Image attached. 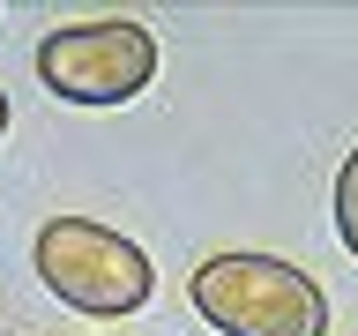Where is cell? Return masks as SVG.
<instances>
[{"label":"cell","mask_w":358,"mask_h":336,"mask_svg":"<svg viewBox=\"0 0 358 336\" xmlns=\"http://www.w3.org/2000/svg\"><path fill=\"white\" fill-rule=\"evenodd\" d=\"M30 262H38L45 291L75 314H97V321H120V314H142L157 291V262L127 232H112L97 217H52L38 224L30 239Z\"/></svg>","instance_id":"2"},{"label":"cell","mask_w":358,"mask_h":336,"mask_svg":"<svg viewBox=\"0 0 358 336\" xmlns=\"http://www.w3.org/2000/svg\"><path fill=\"white\" fill-rule=\"evenodd\" d=\"M0 134H8V90H0Z\"/></svg>","instance_id":"5"},{"label":"cell","mask_w":358,"mask_h":336,"mask_svg":"<svg viewBox=\"0 0 358 336\" xmlns=\"http://www.w3.org/2000/svg\"><path fill=\"white\" fill-rule=\"evenodd\" d=\"M52 336H60V329H52Z\"/></svg>","instance_id":"6"},{"label":"cell","mask_w":358,"mask_h":336,"mask_svg":"<svg viewBox=\"0 0 358 336\" xmlns=\"http://www.w3.org/2000/svg\"><path fill=\"white\" fill-rule=\"evenodd\" d=\"M187 299L217 336H329V291L284 254H209Z\"/></svg>","instance_id":"1"},{"label":"cell","mask_w":358,"mask_h":336,"mask_svg":"<svg viewBox=\"0 0 358 336\" xmlns=\"http://www.w3.org/2000/svg\"><path fill=\"white\" fill-rule=\"evenodd\" d=\"M157 75V30L134 15H90L38 38V83L60 105H127Z\"/></svg>","instance_id":"3"},{"label":"cell","mask_w":358,"mask_h":336,"mask_svg":"<svg viewBox=\"0 0 358 336\" xmlns=\"http://www.w3.org/2000/svg\"><path fill=\"white\" fill-rule=\"evenodd\" d=\"M336 232H343V246H351V262H358V150L336 172Z\"/></svg>","instance_id":"4"}]
</instances>
